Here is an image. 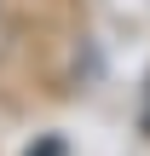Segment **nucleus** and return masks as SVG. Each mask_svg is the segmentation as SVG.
I'll return each mask as SVG.
<instances>
[{
  "mask_svg": "<svg viewBox=\"0 0 150 156\" xmlns=\"http://www.w3.org/2000/svg\"><path fill=\"white\" fill-rule=\"evenodd\" d=\"M145 133H150V104H145Z\"/></svg>",
  "mask_w": 150,
  "mask_h": 156,
  "instance_id": "f257e3e1",
  "label": "nucleus"
}]
</instances>
